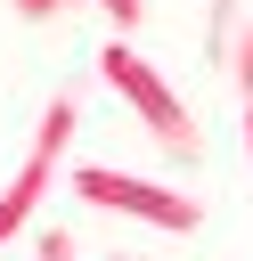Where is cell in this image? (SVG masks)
<instances>
[{
  "mask_svg": "<svg viewBox=\"0 0 253 261\" xmlns=\"http://www.w3.org/2000/svg\"><path fill=\"white\" fill-rule=\"evenodd\" d=\"M98 82H106V90H114V98H122L139 122H147V139H155L171 163H196V155H204V130H196V114L180 106V90H171V82H163V73H155V65H147L131 41H122V33L98 49Z\"/></svg>",
  "mask_w": 253,
  "mask_h": 261,
  "instance_id": "obj_1",
  "label": "cell"
},
{
  "mask_svg": "<svg viewBox=\"0 0 253 261\" xmlns=\"http://www.w3.org/2000/svg\"><path fill=\"white\" fill-rule=\"evenodd\" d=\"M65 188H73L90 212H122V220H147V228H163V237H196V228H204V204H196V196H180V188H163V179H131V171H114V163H73Z\"/></svg>",
  "mask_w": 253,
  "mask_h": 261,
  "instance_id": "obj_2",
  "label": "cell"
},
{
  "mask_svg": "<svg viewBox=\"0 0 253 261\" xmlns=\"http://www.w3.org/2000/svg\"><path fill=\"white\" fill-rule=\"evenodd\" d=\"M73 122H82V98L57 90L49 114H41V130H33V147H24V163H16L8 188H0V245H16V237L33 228V212H41V196H49V171H57L65 147H73Z\"/></svg>",
  "mask_w": 253,
  "mask_h": 261,
  "instance_id": "obj_3",
  "label": "cell"
},
{
  "mask_svg": "<svg viewBox=\"0 0 253 261\" xmlns=\"http://www.w3.org/2000/svg\"><path fill=\"white\" fill-rule=\"evenodd\" d=\"M229 82H237V98L253 106V16H245V33L229 41Z\"/></svg>",
  "mask_w": 253,
  "mask_h": 261,
  "instance_id": "obj_4",
  "label": "cell"
},
{
  "mask_svg": "<svg viewBox=\"0 0 253 261\" xmlns=\"http://www.w3.org/2000/svg\"><path fill=\"white\" fill-rule=\"evenodd\" d=\"M229 41H237V0H212V24H204V49L229 65Z\"/></svg>",
  "mask_w": 253,
  "mask_h": 261,
  "instance_id": "obj_5",
  "label": "cell"
},
{
  "mask_svg": "<svg viewBox=\"0 0 253 261\" xmlns=\"http://www.w3.org/2000/svg\"><path fill=\"white\" fill-rule=\"evenodd\" d=\"M41 261H82V245H73V228H41V245H33Z\"/></svg>",
  "mask_w": 253,
  "mask_h": 261,
  "instance_id": "obj_6",
  "label": "cell"
},
{
  "mask_svg": "<svg viewBox=\"0 0 253 261\" xmlns=\"http://www.w3.org/2000/svg\"><path fill=\"white\" fill-rule=\"evenodd\" d=\"M98 8H106V16H114V33H131V24H139V16H147V0H98Z\"/></svg>",
  "mask_w": 253,
  "mask_h": 261,
  "instance_id": "obj_7",
  "label": "cell"
},
{
  "mask_svg": "<svg viewBox=\"0 0 253 261\" xmlns=\"http://www.w3.org/2000/svg\"><path fill=\"white\" fill-rule=\"evenodd\" d=\"M65 8H82V0H16V16H33V24H49V16H65Z\"/></svg>",
  "mask_w": 253,
  "mask_h": 261,
  "instance_id": "obj_8",
  "label": "cell"
},
{
  "mask_svg": "<svg viewBox=\"0 0 253 261\" xmlns=\"http://www.w3.org/2000/svg\"><path fill=\"white\" fill-rule=\"evenodd\" d=\"M245 155H253V106H245Z\"/></svg>",
  "mask_w": 253,
  "mask_h": 261,
  "instance_id": "obj_9",
  "label": "cell"
},
{
  "mask_svg": "<svg viewBox=\"0 0 253 261\" xmlns=\"http://www.w3.org/2000/svg\"><path fill=\"white\" fill-rule=\"evenodd\" d=\"M106 261H131V253H106Z\"/></svg>",
  "mask_w": 253,
  "mask_h": 261,
  "instance_id": "obj_10",
  "label": "cell"
}]
</instances>
